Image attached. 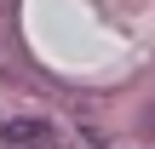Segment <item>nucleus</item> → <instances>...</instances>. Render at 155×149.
<instances>
[{
	"label": "nucleus",
	"instance_id": "nucleus-1",
	"mask_svg": "<svg viewBox=\"0 0 155 149\" xmlns=\"http://www.w3.org/2000/svg\"><path fill=\"white\" fill-rule=\"evenodd\" d=\"M52 126L46 121H0V149H46Z\"/></svg>",
	"mask_w": 155,
	"mask_h": 149
}]
</instances>
